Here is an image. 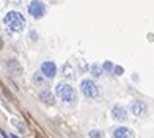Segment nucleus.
<instances>
[{
  "instance_id": "obj_1",
  "label": "nucleus",
  "mask_w": 154,
  "mask_h": 138,
  "mask_svg": "<svg viewBox=\"0 0 154 138\" xmlns=\"http://www.w3.org/2000/svg\"><path fill=\"white\" fill-rule=\"evenodd\" d=\"M3 25L8 33H20L25 28V17L19 11H10L3 17Z\"/></svg>"
},
{
  "instance_id": "obj_2",
  "label": "nucleus",
  "mask_w": 154,
  "mask_h": 138,
  "mask_svg": "<svg viewBox=\"0 0 154 138\" xmlns=\"http://www.w3.org/2000/svg\"><path fill=\"white\" fill-rule=\"evenodd\" d=\"M55 93H57V96L60 98V100L66 102V104H74L75 99H77L74 88H72L71 85L65 83V82H61V83L57 85V88H55Z\"/></svg>"
},
{
  "instance_id": "obj_3",
  "label": "nucleus",
  "mask_w": 154,
  "mask_h": 138,
  "mask_svg": "<svg viewBox=\"0 0 154 138\" xmlns=\"http://www.w3.org/2000/svg\"><path fill=\"white\" fill-rule=\"evenodd\" d=\"M80 91H82V94L85 96L87 99H96L97 96H99V88H97L96 82L94 80H90V79L82 80Z\"/></svg>"
},
{
  "instance_id": "obj_4",
  "label": "nucleus",
  "mask_w": 154,
  "mask_h": 138,
  "mask_svg": "<svg viewBox=\"0 0 154 138\" xmlns=\"http://www.w3.org/2000/svg\"><path fill=\"white\" fill-rule=\"evenodd\" d=\"M29 14L35 19H41L46 14V5L41 0H32L29 3Z\"/></svg>"
},
{
  "instance_id": "obj_5",
  "label": "nucleus",
  "mask_w": 154,
  "mask_h": 138,
  "mask_svg": "<svg viewBox=\"0 0 154 138\" xmlns=\"http://www.w3.org/2000/svg\"><path fill=\"white\" fill-rule=\"evenodd\" d=\"M131 113L134 116H137V118H143V116H146V113H148V107H146V104L143 100H132Z\"/></svg>"
},
{
  "instance_id": "obj_6",
  "label": "nucleus",
  "mask_w": 154,
  "mask_h": 138,
  "mask_svg": "<svg viewBox=\"0 0 154 138\" xmlns=\"http://www.w3.org/2000/svg\"><path fill=\"white\" fill-rule=\"evenodd\" d=\"M41 74H43L46 79H54L55 74H57V66H55L54 61H44V63L41 64Z\"/></svg>"
},
{
  "instance_id": "obj_7",
  "label": "nucleus",
  "mask_w": 154,
  "mask_h": 138,
  "mask_svg": "<svg viewBox=\"0 0 154 138\" xmlns=\"http://www.w3.org/2000/svg\"><path fill=\"white\" fill-rule=\"evenodd\" d=\"M112 138H135L134 130L129 127H116L113 132H112Z\"/></svg>"
},
{
  "instance_id": "obj_8",
  "label": "nucleus",
  "mask_w": 154,
  "mask_h": 138,
  "mask_svg": "<svg viewBox=\"0 0 154 138\" xmlns=\"http://www.w3.org/2000/svg\"><path fill=\"white\" fill-rule=\"evenodd\" d=\"M112 118L115 121H126L128 119V110H126L123 105H115L112 108Z\"/></svg>"
},
{
  "instance_id": "obj_9",
  "label": "nucleus",
  "mask_w": 154,
  "mask_h": 138,
  "mask_svg": "<svg viewBox=\"0 0 154 138\" xmlns=\"http://www.w3.org/2000/svg\"><path fill=\"white\" fill-rule=\"evenodd\" d=\"M6 69H8V72L11 75H14V77H19V75H22V66L17 60H10L6 61Z\"/></svg>"
},
{
  "instance_id": "obj_10",
  "label": "nucleus",
  "mask_w": 154,
  "mask_h": 138,
  "mask_svg": "<svg viewBox=\"0 0 154 138\" xmlns=\"http://www.w3.org/2000/svg\"><path fill=\"white\" fill-rule=\"evenodd\" d=\"M39 99L43 104H46V105H54L55 104V96L54 93L51 91V89H44V91L39 93Z\"/></svg>"
},
{
  "instance_id": "obj_11",
  "label": "nucleus",
  "mask_w": 154,
  "mask_h": 138,
  "mask_svg": "<svg viewBox=\"0 0 154 138\" xmlns=\"http://www.w3.org/2000/svg\"><path fill=\"white\" fill-rule=\"evenodd\" d=\"M44 80H46V77H44L43 74H39V72H36V74L33 75V82H35L36 85H43Z\"/></svg>"
},
{
  "instance_id": "obj_12",
  "label": "nucleus",
  "mask_w": 154,
  "mask_h": 138,
  "mask_svg": "<svg viewBox=\"0 0 154 138\" xmlns=\"http://www.w3.org/2000/svg\"><path fill=\"white\" fill-rule=\"evenodd\" d=\"M91 72L94 74V77H99V75L102 74V68H99V66H91Z\"/></svg>"
},
{
  "instance_id": "obj_13",
  "label": "nucleus",
  "mask_w": 154,
  "mask_h": 138,
  "mask_svg": "<svg viewBox=\"0 0 154 138\" xmlns=\"http://www.w3.org/2000/svg\"><path fill=\"white\" fill-rule=\"evenodd\" d=\"M102 71H107V72H110V71H113V64L110 63V61H106V63H104L102 66Z\"/></svg>"
},
{
  "instance_id": "obj_14",
  "label": "nucleus",
  "mask_w": 154,
  "mask_h": 138,
  "mask_svg": "<svg viewBox=\"0 0 154 138\" xmlns=\"http://www.w3.org/2000/svg\"><path fill=\"white\" fill-rule=\"evenodd\" d=\"M90 138H104V134L99 130H91L90 132Z\"/></svg>"
},
{
  "instance_id": "obj_15",
  "label": "nucleus",
  "mask_w": 154,
  "mask_h": 138,
  "mask_svg": "<svg viewBox=\"0 0 154 138\" xmlns=\"http://www.w3.org/2000/svg\"><path fill=\"white\" fill-rule=\"evenodd\" d=\"M113 72H115V74H118V75H120V74H123V69L116 66V68H113Z\"/></svg>"
},
{
  "instance_id": "obj_16",
  "label": "nucleus",
  "mask_w": 154,
  "mask_h": 138,
  "mask_svg": "<svg viewBox=\"0 0 154 138\" xmlns=\"http://www.w3.org/2000/svg\"><path fill=\"white\" fill-rule=\"evenodd\" d=\"M2 47H3V39L0 38V50H2Z\"/></svg>"
},
{
  "instance_id": "obj_17",
  "label": "nucleus",
  "mask_w": 154,
  "mask_h": 138,
  "mask_svg": "<svg viewBox=\"0 0 154 138\" xmlns=\"http://www.w3.org/2000/svg\"><path fill=\"white\" fill-rule=\"evenodd\" d=\"M2 135H3L5 138H8V135H6V132H5V130H2Z\"/></svg>"
},
{
  "instance_id": "obj_18",
  "label": "nucleus",
  "mask_w": 154,
  "mask_h": 138,
  "mask_svg": "<svg viewBox=\"0 0 154 138\" xmlns=\"http://www.w3.org/2000/svg\"><path fill=\"white\" fill-rule=\"evenodd\" d=\"M11 138H17V136H16V135H11Z\"/></svg>"
},
{
  "instance_id": "obj_19",
  "label": "nucleus",
  "mask_w": 154,
  "mask_h": 138,
  "mask_svg": "<svg viewBox=\"0 0 154 138\" xmlns=\"http://www.w3.org/2000/svg\"><path fill=\"white\" fill-rule=\"evenodd\" d=\"M14 2H20V0H14Z\"/></svg>"
}]
</instances>
